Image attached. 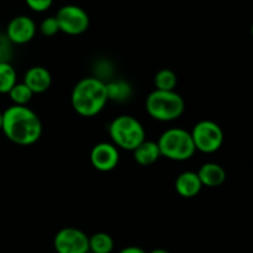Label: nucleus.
I'll list each match as a JSON object with an SVG mask.
<instances>
[{
  "mask_svg": "<svg viewBox=\"0 0 253 253\" xmlns=\"http://www.w3.org/2000/svg\"><path fill=\"white\" fill-rule=\"evenodd\" d=\"M1 131L15 145L31 146L41 138L42 123L29 106L11 105L2 111Z\"/></svg>",
  "mask_w": 253,
  "mask_h": 253,
  "instance_id": "1",
  "label": "nucleus"
},
{
  "mask_svg": "<svg viewBox=\"0 0 253 253\" xmlns=\"http://www.w3.org/2000/svg\"><path fill=\"white\" fill-rule=\"evenodd\" d=\"M132 152L133 160L136 161V163L143 166V167L153 165L160 160V157H162L157 142L150 140H145L143 142H141Z\"/></svg>",
  "mask_w": 253,
  "mask_h": 253,
  "instance_id": "14",
  "label": "nucleus"
},
{
  "mask_svg": "<svg viewBox=\"0 0 253 253\" xmlns=\"http://www.w3.org/2000/svg\"><path fill=\"white\" fill-rule=\"evenodd\" d=\"M7 95L10 96L12 105L27 106V104L32 100L34 93L24 83H16L12 86L11 90L7 93Z\"/></svg>",
  "mask_w": 253,
  "mask_h": 253,
  "instance_id": "19",
  "label": "nucleus"
},
{
  "mask_svg": "<svg viewBox=\"0 0 253 253\" xmlns=\"http://www.w3.org/2000/svg\"><path fill=\"white\" fill-rule=\"evenodd\" d=\"M27 6L35 12L47 11L53 4V0H25Z\"/></svg>",
  "mask_w": 253,
  "mask_h": 253,
  "instance_id": "22",
  "label": "nucleus"
},
{
  "mask_svg": "<svg viewBox=\"0 0 253 253\" xmlns=\"http://www.w3.org/2000/svg\"><path fill=\"white\" fill-rule=\"evenodd\" d=\"M54 17L58 22L59 32H63L69 36H79L84 34L90 25L88 12L83 7L74 4L62 6Z\"/></svg>",
  "mask_w": 253,
  "mask_h": 253,
  "instance_id": "7",
  "label": "nucleus"
},
{
  "mask_svg": "<svg viewBox=\"0 0 253 253\" xmlns=\"http://www.w3.org/2000/svg\"><path fill=\"white\" fill-rule=\"evenodd\" d=\"M109 136L118 148L133 151L146 140V131L135 116L119 115L109 125Z\"/></svg>",
  "mask_w": 253,
  "mask_h": 253,
  "instance_id": "4",
  "label": "nucleus"
},
{
  "mask_svg": "<svg viewBox=\"0 0 253 253\" xmlns=\"http://www.w3.org/2000/svg\"><path fill=\"white\" fill-rule=\"evenodd\" d=\"M113 237L106 232H96L89 237V252L91 253H111L114 251Z\"/></svg>",
  "mask_w": 253,
  "mask_h": 253,
  "instance_id": "16",
  "label": "nucleus"
},
{
  "mask_svg": "<svg viewBox=\"0 0 253 253\" xmlns=\"http://www.w3.org/2000/svg\"><path fill=\"white\" fill-rule=\"evenodd\" d=\"M1 127H2V113L0 111V131H1Z\"/></svg>",
  "mask_w": 253,
  "mask_h": 253,
  "instance_id": "25",
  "label": "nucleus"
},
{
  "mask_svg": "<svg viewBox=\"0 0 253 253\" xmlns=\"http://www.w3.org/2000/svg\"><path fill=\"white\" fill-rule=\"evenodd\" d=\"M153 83H155L156 90H163V91L174 90L178 83L177 74H175L172 69L162 68L155 74Z\"/></svg>",
  "mask_w": 253,
  "mask_h": 253,
  "instance_id": "17",
  "label": "nucleus"
},
{
  "mask_svg": "<svg viewBox=\"0 0 253 253\" xmlns=\"http://www.w3.org/2000/svg\"><path fill=\"white\" fill-rule=\"evenodd\" d=\"M195 150L203 153H215L224 143V131L212 120H200L190 131Z\"/></svg>",
  "mask_w": 253,
  "mask_h": 253,
  "instance_id": "6",
  "label": "nucleus"
},
{
  "mask_svg": "<svg viewBox=\"0 0 253 253\" xmlns=\"http://www.w3.org/2000/svg\"><path fill=\"white\" fill-rule=\"evenodd\" d=\"M197 174L203 187L216 188L224 184V182L226 180V172H225L224 167L214 162L204 163L199 168Z\"/></svg>",
  "mask_w": 253,
  "mask_h": 253,
  "instance_id": "13",
  "label": "nucleus"
},
{
  "mask_svg": "<svg viewBox=\"0 0 253 253\" xmlns=\"http://www.w3.org/2000/svg\"><path fill=\"white\" fill-rule=\"evenodd\" d=\"M174 188L175 192L180 197L185 198V199H190V198H194L199 194L203 185L197 172L185 170V172L180 173L177 177L174 182Z\"/></svg>",
  "mask_w": 253,
  "mask_h": 253,
  "instance_id": "12",
  "label": "nucleus"
},
{
  "mask_svg": "<svg viewBox=\"0 0 253 253\" xmlns=\"http://www.w3.org/2000/svg\"><path fill=\"white\" fill-rule=\"evenodd\" d=\"M146 111L155 120L170 123L184 114L185 101L175 90H153L146 98Z\"/></svg>",
  "mask_w": 253,
  "mask_h": 253,
  "instance_id": "3",
  "label": "nucleus"
},
{
  "mask_svg": "<svg viewBox=\"0 0 253 253\" xmlns=\"http://www.w3.org/2000/svg\"><path fill=\"white\" fill-rule=\"evenodd\" d=\"M22 83L35 94H42L49 89L52 84V76L47 68L42 66H34L26 71Z\"/></svg>",
  "mask_w": 253,
  "mask_h": 253,
  "instance_id": "11",
  "label": "nucleus"
},
{
  "mask_svg": "<svg viewBox=\"0 0 253 253\" xmlns=\"http://www.w3.org/2000/svg\"><path fill=\"white\" fill-rule=\"evenodd\" d=\"M40 32L46 37H52L59 32L58 22H57L56 17L48 16L43 19L40 24Z\"/></svg>",
  "mask_w": 253,
  "mask_h": 253,
  "instance_id": "20",
  "label": "nucleus"
},
{
  "mask_svg": "<svg viewBox=\"0 0 253 253\" xmlns=\"http://www.w3.org/2000/svg\"><path fill=\"white\" fill-rule=\"evenodd\" d=\"M36 31L37 26L31 17L19 15L10 20L5 35L12 44H25L34 40Z\"/></svg>",
  "mask_w": 253,
  "mask_h": 253,
  "instance_id": "10",
  "label": "nucleus"
},
{
  "mask_svg": "<svg viewBox=\"0 0 253 253\" xmlns=\"http://www.w3.org/2000/svg\"><path fill=\"white\" fill-rule=\"evenodd\" d=\"M53 247L57 253H86L89 236L77 227H63L54 236Z\"/></svg>",
  "mask_w": 253,
  "mask_h": 253,
  "instance_id": "8",
  "label": "nucleus"
},
{
  "mask_svg": "<svg viewBox=\"0 0 253 253\" xmlns=\"http://www.w3.org/2000/svg\"><path fill=\"white\" fill-rule=\"evenodd\" d=\"M90 163L99 172H111L115 169L120 161L119 148L111 142H99L91 148Z\"/></svg>",
  "mask_w": 253,
  "mask_h": 253,
  "instance_id": "9",
  "label": "nucleus"
},
{
  "mask_svg": "<svg viewBox=\"0 0 253 253\" xmlns=\"http://www.w3.org/2000/svg\"><path fill=\"white\" fill-rule=\"evenodd\" d=\"M150 253H170V252L167 251V250H165V249H156V250H152Z\"/></svg>",
  "mask_w": 253,
  "mask_h": 253,
  "instance_id": "24",
  "label": "nucleus"
},
{
  "mask_svg": "<svg viewBox=\"0 0 253 253\" xmlns=\"http://www.w3.org/2000/svg\"><path fill=\"white\" fill-rule=\"evenodd\" d=\"M161 156L174 162H184L195 155L197 150L189 131L180 127L166 130L157 141Z\"/></svg>",
  "mask_w": 253,
  "mask_h": 253,
  "instance_id": "5",
  "label": "nucleus"
},
{
  "mask_svg": "<svg viewBox=\"0 0 253 253\" xmlns=\"http://www.w3.org/2000/svg\"><path fill=\"white\" fill-rule=\"evenodd\" d=\"M12 46L5 34H0V63L10 62L12 57Z\"/></svg>",
  "mask_w": 253,
  "mask_h": 253,
  "instance_id": "21",
  "label": "nucleus"
},
{
  "mask_svg": "<svg viewBox=\"0 0 253 253\" xmlns=\"http://www.w3.org/2000/svg\"><path fill=\"white\" fill-rule=\"evenodd\" d=\"M17 83V73L10 62L0 63V94H7Z\"/></svg>",
  "mask_w": 253,
  "mask_h": 253,
  "instance_id": "18",
  "label": "nucleus"
},
{
  "mask_svg": "<svg viewBox=\"0 0 253 253\" xmlns=\"http://www.w3.org/2000/svg\"><path fill=\"white\" fill-rule=\"evenodd\" d=\"M86 253H91V252H86Z\"/></svg>",
  "mask_w": 253,
  "mask_h": 253,
  "instance_id": "26",
  "label": "nucleus"
},
{
  "mask_svg": "<svg viewBox=\"0 0 253 253\" xmlns=\"http://www.w3.org/2000/svg\"><path fill=\"white\" fill-rule=\"evenodd\" d=\"M108 101L106 83L96 77L81 79L71 94L72 108L83 118H93L100 114Z\"/></svg>",
  "mask_w": 253,
  "mask_h": 253,
  "instance_id": "2",
  "label": "nucleus"
},
{
  "mask_svg": "<svg viewBox=\"0 0 253 253\" xmlns=\"http://www.w3.org/2000/svg\"><path fill=\"white\" fill-rule=\"evenodd\" d=\"M118 253H147L145 250H142L141 247L137 246H127L125 249L120 250Z\"/></svg>",
  "mask_w": 253,
  "mask_h": 253,
  "instance_id": "23",
  "label": "nucleus"
},
{
  "mask_svg": "<svg viewBox=\"0 0 253 253\" xmlns=\"http://www.w3.org/2000/svg\"><path fill=\"white\" fill-rule=\"evenodd\" d=\"M106 93H108V100L124 103L130 99L132 94V86L125 81H113L106 83Z\"/></svg>",
  "mask_w": 253,
  "mask_h": 253,
  "instance_id": "15",
  "label": "nucleus"
}]
</instances>
